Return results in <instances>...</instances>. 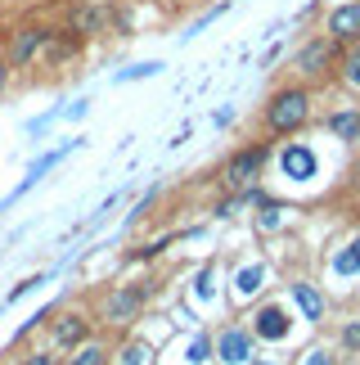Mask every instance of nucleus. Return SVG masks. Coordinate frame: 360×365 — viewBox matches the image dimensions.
Segmentation results:
<instances>
[{"instance_id": "nucleus-17", "label": "nucleus", "mask_w": 360, "mask_h": 365, "mask_svg": "<svg viewBox=\"0 0 360 365\" xmlns=\"http://www.w3.org/2000/svg\"><path fill=\"white\" fill-rule=\"evenodd\" d=\"M41 284H46V275H27L23 284H14V289H9V298H5V302H18L23 293H32V289H41Z\"/></svg>"}, {"instance_id": "nucleus-27", "label": "nucleus", "mask_w": 360, "mask_h": 365, "mask_svg": "<svg viewBox=\"0 0 360 365\" xmlns=\"http://www.w3.org/2000/svg\"><path fill=\"white\" fill-rule=\"evenodd\" d=\"M5 77H9V63L0 59V91H5Z\"/></svg>"}, {"instance_id": "nucleus-24", "label": "nucleus", "mask_w": 360, "mask_h": 365, "mask_svg": "<svg viewBox=\"0 0 360 365\" xmlns=\"http://www.w3.org/2000/svg\"><path fill=\"white\" fill-rule=\"evenodd\" d=\"M77 27H81V32H90V27H100V14H95V9H81V14H77Z\"/></svg>"}, {"instance_id": "nucleus-3", "label": "nucleus", "mask_w": 360, "mask_h": 365, "mask_svg": "<svg viewBox=\"0 0 360 365\" xmlns=\"http://www.w3.org/2000/svg\"><path fill=\"white\" fill-rule=\"evenodd\" d=\"M46 41H50L46 27H23V32L14 36V46H9V63H14V68H23V63L32 59L41 46H46Z\"/></svg>"}, {"instance_id": "nucleus-25", "label": "nucleus", "mask_w": 360, "mask_h": 365, "mask_svg": "<svg viewBox=\"0 0 360 365\" xmlns=\"http://www.w3.org/2000/svg\"><path fill=\"white\" fill-rule=\"evenodd\" d=\"M23 365H59V361H54V356H50V352H32V356H27V361H23Z\"/></svg>"}, {"instance_id": "nucleus-10", "label": "nucleus", "mask_w": 360, "mask_h": 365, "mask_svg": "<svg viewBox=\"0 0 360 365\" xmlns=\"http://www.w3.org/2000/svg\"><path fill=\"white\" fill-rule=\"evenodd\" d=\"M329 131H334L338 140H360V113H356V108L334 113V118H329Z\"/></svg>"}, {"instance_id": "nucleus-26", "label": "nucleus", "mask_w": 360, "mask_h": 365, "mask_svg": "<svg viewBox=\"0 0 360 365\" xmlns=\"http://www.w3.org/2000/svg\"><path fill=\"white\" fill-rule=\"evenodd\" d=\"M302 365H334V361H329L324 352H311V356H307V361H302Z\"/></svg>"}, {"instance_id": "nucleus-15", "label": "nucleus", "mask_w": 360, "mask_h": 365, "mask_svg": "<svg viewBox=\"0 0 360 365\" xmlns=\"http://www.w3.org/2000/svg\"><path fill=\"white\" fill-rule=\"evenodd\" d=\"M73 365H104V347H100V343H86V347L73 356Z\"/></svg>"}, {"instance_id": "nucleus-4", "label": "nucleus", "mask_w": 360, "mask_h": 365, "mask_svg": "<svg viewBox=\"0 0 360 365\" xmlns=\"http://www.w3.org/2000/svg\"><path fill=\"white\" fill-rule=\"evenodd\" d=\"M216 352H221L226 365H248V361H253V339L239 334V329H226V334H221V343H216Z\"/></svg>"}, {"instance_id": "nucleus-6", "label": "nucleus", "mask_w": 360, "mask_h": 365, "mask_svg": "<svg viewBox=\"0 0 360 365\" xmlns=\"http://www.w3.org/2000/svg\"><path fill=\"white\" fill-rule=\"evenodd\" d=\"M280 167H284V176L307 180V176L315 172V158H311V149H307V145H288V149H284V158H280Z\"/></svg>"}, {"instance_id": "nucleus-20", "label": "nucleus", "mask_w": 360, "mask_h": 365, "mask_svg": "<svg viewBox=\"0 0 360 365\" xmlns=\"http://www.w3.org/2000/svg\"><path fill=\"white\" fill-rule=\"evenodd\" d=\"M221 14H226V5H216L212 14H203V19H198V23H194V27H189V32H185V36H198V32H203V27H212V23L221 19Z\"/></svg>"}, {"instance_id": "nucleus-14", "label": "nucleus", "mask_w": 360, "mask_h": 365, "mask_svg": "<svg viewBox=\"0 0 360 365\" xmlns=\"http://www.w3.org/2000/svg\"><path fill=\"white\" fill-rule=\"evenodd\" d=\"M162 73V63H135L127 68V73H117V86H127V81H144V77H158Z\"/></svg>"}, {"instance_id": "nucleus-13", "label": "nucleus", "mask_w": 360, "mask_h": 365, "mask_svg": "<svg viewBox=\"0 0 360 365\" xmlns=\"http://www.w3.org/2000/svg\"><path fill=\"white\" fill-rule=\"evenodd\" d=\"M54 339H59V347H77L81 339H86V320L81 316H68L59 329H54Z\"/></svg>"}, {"instance_id": "nucleus-12", "label": "nucleus", "mask_w": 360, "mask_h": 365, "mask_svg": "<svg viewBox=\"0 0 360 365\" xmlns=\"http://www.w3.org/2000/svg\"><path fill=\"white\" fill-rule=\"evenodd\" d=\"M324 59H329V41H311V46L297 54V68H302V73H320Z\"/></svg>"}, {"instance_id": "nucleus-11", "label": "nucleus", "mask_w": 360, "mask_h": 365, "mask_svg": "<svg viewBox=\"0 0 360 365\" xmlns=\"http://www.w3.org/2000/svg\"><path fill=\"white\" fill-rule=\"evenodd\" d=\"M293 298H297L302 312H307V320H320V316H324V298H320L311 284H293Z\"/></svg>"}, {"instance_id": "nucleus-1", "label": "nucleus", "mask_w": 360, "mask_h": 365, "mask_svg": "<svg viewBox=\"0 0 360 365\" xmlns=\"http://www.w3.org/2000/svg\"><path fill=\"white\" fill-rule=\"evenodd\" d=\"M307 113H311L307 91H280L270 100V108H266V122H270L275 135H288V131H297V126L307 122Z\"/></svg>"}, {"instance_id": "nucleus-22", "label": "nucleus", "mask_w": 360, "mask_h": 365, "mask_svg": "<svg viewBox=\"0 0 360 365\" xmlns=\"http://www.w3.org/2000/svg\"><path fill=\"white\" fill-rule=\"evenodd\" d=\"M86 113H90V100H73V104L63 108V118H73V122H77V118H86Z\"/></svg>"}, {"instance_id": "nucleus-9", "label": "nucleus", "mask_w": 360, "mask_h": 365, "mask_svg": "<svg viewBox=\"0 0 360 365\" xmlns=\"http://www.w3.org/2000/svg\"><path fill=\"white\" fill-rule=\"evenodd\" d=\"M140 312V289H122L113 293V302H108V320H127Z\"/></svg>"}, {"instance_id": "nucleus-19", "label": "nucleus", "mask_w": 360, "mask_h": 365, "mask_svg": "<svg viewBox=\"0 0 360 365\" xmlns=\"http://www.w3.org/2000/svg\"><path fill=\"white\" fill-rule=\"evenodd\" d=\"M257 279H261V266H248V271L239 275V284H234V289H239V293H253V289H257Z\"/></svg>"}, {"instance_id": "nucleus-7", "label": "nucleus", "mask_w": 360, "mask_h": 365, "mask_svg": "<svg viewBox=\"0 0 360 365\" xmlns=\"http://www.w3.org/2000/svg\"><path fill=\"white\" fill-rule=\"evenodd\" d=\"M257 334L261 339H288V316H284V307H261L257 312Z\"/></svg>"}, {"instance_id": "nucleus-2", "label": "nucleus", "mask_w": 360, "mask_h": 365, "mask_svg": "<svg viewBox=\"0 0 360 365\" xmlns=\"http://www.w3.org/2000/svg\"><path fill=\"white\" fill-rule=\"evenodd\" d=\"M261 163H266V149H243V153H234V158L226 163V180H230L234 190L253 185L257 172H261Z\"/></svg>"}, {"instance_id": "nucleus-21", "label": "nucleus", "mask_w": 360, "mask_h": 365, "mask_svg": "<svg viewBox=\"0 0 360 365\" xmlns=\"http://www.w3.org/2000/svg\"><path fill=\"white\" fill-rule=\"evenodd\" d=\"M347 81H351V86H360V50L347 54Z\"/></svg>"}, {"instance_id": "nucleus-5", "label": "nucleus", "mask_w": 360, "mask_h": 365, "mask_svg": "<svg viewBox=\"0 0 360 365\" xmlns=\"http://www.w3.org/2000/svg\"><path fill=\"white\" fill-rule=\"evenodd\" d=\"M329 32L334 41H360V5H338L329 14Z\"/></svg>"}, {"instance_id": "nucleus-8", "label": "nucleus", "mask_w": 360, "mask_h": 365, "mask_svg": "<svg viewBox=\"0 0 360 365\" xmlns=\"http://www.w3.org/2000/svg\"><path fill=\"white\" fill-rule=\"evenodd\" d=\"M73 149H81V140H68V145L50 149V153H41V158H36L32 167H27V176H36V180H41V176L50 172V167H59V163H63V158H68V153H73Z\"/></svg>"}, {"instance_id": "nucleus-18", "label": "nucleus", "mask_w": 360, "mask_h": 365, "mask_svg": "<svg viewBox=\"0 0 360 365\" xmlns=\"http://www.w3.org/2000/svg\"><path fill=\"white\" fill-rule=\"evenodd\" d=\"M207 356H212V339H194V343H189V361L203 365Z\"/></svg>"}, {"instance_id": "nucleus-23", "label": "nucleus", "mask_w": 360, "mask_h": 365, "mask_svg": "<svg viewBox=\"0 0 360 365\" xmlns=\"http://www.w3.org/2000/svg\"><path fill=\"white\" fill-rule=\"evenodd\" d=\"M342 343H347V352H360V325H347V329H342Z\"/></svg>"}, {"instance_id": "nucleus-16", "label": "nucleus", "mask_w": 360, "mask_h": 365, "mask_svg": "<svg viewBox=\"0 0 360 365\" xmlns=\"http://www.w3.org/2000/svg\"><path fill=\"white\" fill-rule=\"evenodd\" d=\"M334 266H338V271H347V275H351V271H360V240H356L347 252H342V257H338Z\"/></svg>"}]
</instances>
